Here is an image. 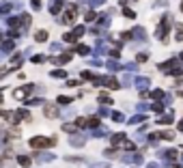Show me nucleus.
I'll list each match as a JSON object with an SVG mask.
<instances>
[{"label": "nucleus", "mask_w": 183, "mask_h": 168, "mask_svg": "<svg viewBox=\"0 0 183 168\" xmlns=\"http://www.w3.org/2000/svg\"><path fill=\"white\" fill-rule=\"evenodd\" d=\"M179 129H181V131H183V119H181V121H179Z\"/></svg>", "instance_id": "18"}, {"label": "nucleus", "mask_w": 183, "mask_h": 168, "mask_svg": "<svg viewBox=\"0 0 183 168\" xmlns=\"http://www.w3.org/2000/svg\"><path fill=\"white\" fill-rule=\"evenodd\" d=\"M76 125H78V127H86V119H78Z\"/></svg>", "instance_id": "12"}, {"label": "nucleus", "mask_w": 183, "mask_h": 168, "mask_svg": "<svg viewBox=\"0 0 183 168\" xmlns=\"http://www.w3.org/2000/svg\"><path fill=\"white\" fill-rule=\"evenodd\" d=\"M159 136H162V138H168V140H172V136H175V134H172V131H164V134H159Z\"/></svg>", "instance_id": "10"}, {"label": "nucleus", "mask_w": 183, "mask_h": 168, "mask_svg": "<svg viewBox=\"0 0 183 168\" xmlns=\"http://www.w3.org/2000/svg\"><path fill=\"white\" fill-rule=\"evenodd\" d=\"M78 52H80V54H86L89 47H86V45H78Z\"/></svg>", "instance_id": "13"}, {"label": "nucleus", "mask_w": 183, "mask_h": 168, "mask_svg": "<svg viewBox=\"0 0 183 168\" xmlns=\"http://www.w3.org/2000/svg\"><path fill=\"white\" fill-rule=\"evenodd\" d=\"M76 13H78V9L71 4V7H69V9L63 13V24H71V22L76 20Z\"/></svg>", "instance_id": "2"}, {"label": "nucleus", "mask_w": 183, "mask_h": 168, "mask_svg": "<svg viewBox=\"0 0 183 168\" xmlns=\"http://www.w3.org/2000/svg\"><path fill=\"white\" fill-rule=\"evenodd\" d=\"M123 138H125V134H116V136L112 138V144H114V142H119V140H123Z\"/></svg>", "instance_id": "11"}, {"label": "nucleus", "mask_w": 183, "mask_h": 168, "mask_svg": "<svg viewBox=\"0 0 183 168\" xmlns=\"http://www.w3.org/2000/svg\"><path fill=\"white\" fill-rule=\"evenodd\" d=\"M123 13H125V17H132V20H134V17H136V13H134V11H132V9H125V11H123Z\"/></svg>", "instance_id": "9"}, {"label": "nucleus", "mask_w": 183, "mask_h": 168, "mask_svg": "<svg viewBox=\"0 0 183 168\" xmlns=\"http://www.w3.org/2000/svg\"><path fill=\"white\" fill-rule=\"evenodd\" d=\"M52 76H56V78H65V71H60V69H56Z\"/></svg>", "instance_id": "14"}, {"label": "nucleus", "mask_w": 183, "mask_h": 168, "mask_svg": "<svg viewBox=\"0 0 183 168\" xmlns=\"http://www.w3.org/2000/svg\"><path fill=\"white\" fill-rule=\"evenodd\" d=\"M146 60V54H138V63H144Z\"/></svg>", "instance_id": "16"}, {"label": "nucleus", "mask_w": 183, "mask_h": 168, "mask_svg": "<svg viewBox=\"0 0 183 168\" xmlns=\"http://www.w3.org/2000/svg\"><path fill=\"white\" fill-rule=\"evenodd\" d=\"M71 97H58V104H69Z\"/></svg>", "instance_id": "15"}, {"label": "nucleus", "mask_w": 183, "mask_h": 168, "mask_svg": "<svg viewBox=\"0 0 183 168\" xmlns=\"http://www.w3.org/2000/svg\"><path fill=\"white\" fill-rule=\"evenodd\" d=\"M0 104H2V93H0Z\"/></svg>", "instance_id": "19"}, {"label": "nucleus", "mask_w": 183, "mask_h": 168, "mask_svg": "<svg viewBox=\"0 0 183 168\" xmlns=\"http://www.w3.org/2000/svg\"><path fill=\"white\" fill-rule=\"evenodd\" d=\"M86 123H89V127H97V125H99V119H97V117H91Z\"/></svg>", "instance_id": "8"}, {"label": "nucleus", "mask_w": 183, "mask_h": 168, "mask_svg": "<svg viewBox=\"0 0 183 168\" xmlns=\"http://www.w3.org/2000/svg\"><path fill=\"white\" fill-rule=\"evenodd\" d=\"M52 60H54V63H60V65H65V63H69V60H71V56H69V54H63L60 58H52Z\"/></svg>", "instance_id": "6"}, {"label": "nucleus", "mask_w": 183, "mask_h": 168, "mask_svg": "<svg viewBox=\"0 0 183 168\" xmlns=\"http://www.w3.org/2000/svg\"><path fill=\"white\" fill-rule=\"evenodd\" d=\"M17 160H20V166H30V157H26V155H22V157H17Z\"/></svg>", "instance_id": "7"}, {"label": "nucleus", "mask_w": 183, "mask_h": 168, "mask_svg": "<svg viewBox=\"0 0 183 168\" xmlns=\"http://www.w3.org/2000/svg\"><path fill=\"white\" fill-rule=\"evenodd\" d=\"M43 114L50 117V119H54V117H58V110H56V106H46L43 108Z\"/></svg>", "instance_id": "3"}, {"label": "nucleus", "mask_w": 183, "mask_h": 168, "mask_svg": "<svg viewBox=\"0 0 183 168\" xmlns=\"http://www.w3.org/2000/svg\"><path fill=\"white\" fill-rule=\"evenodd\" d=\"M47 37H50V35H47V30H39V33L35 35V39H37V41H39V43L47 41Z\"/></svg>", "instance_id": "5"}, {"label": "nucleus", "mask_w": 183, "mask_h": 168, "mask_svg": "<svg viewBox=\"0 0 183 168\" xmlns=\"http://www.w3.org/2000/svg\"><path fill=\"white\" fill-rule=\"evenodd\" d=\"M103 82H106V86H110L112 91L119 88V80H116V78H103Z\"/></svg>", "instance_id": "4"}, {"label": "nucleus", "mask_w": 183, "mask_h": 168, "mask_svg": "<svg viewBox=\"0 0 183 168\" xmlns=\"http://www.w3.org/2000/svg\"><path fill=\"white\" fill-rule=\"evenodd\" d=\"M181 11H183V4H181Z\"/></svg>", "instance_id": "20"}, {"label": "nucleus", "mask_w": 183, "mask_h": 168, "mask_svg": "<svg viewBox=\"0 0 183 168\" xmlns=\"http://www.w3.org/2000/svg\"><path fill=\"white\" fill-rule=\"evenodd\" d=\"M39 2H41V0H33V7H41Z\"/></svg>", "instance_id": "17"}, {"label": "nucleus", "mask_w": 183, "mask_h": 168, "mask_svg": "<svg viewBox=\"0 0 183 168\" xmlns=\"http://www.w3.org/2000/svg\"><path fill=\"white\" fill-rule=\"evenodd\" d=\"M33 149H43V147H54V138H43V136H35L28 142Z\"/></svg>", "instance_id": "1"}]
</instances>
